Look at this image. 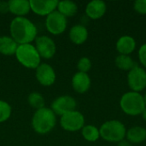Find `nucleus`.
Masks as SVG:
<instances>
[{"label":"nucleus","mask_w":146,"mask_h":146,"mask_svg":"<svg viewBox=\"0 0 146 146\" xmlns=\"http://www.w3.org/2000/svg\"><path fill=\"white\" fill-rule=\"evenodd\" d=\"M107 10L106 3L102 0H92L86 7V15L92 20H97L104 15Z\"/></svg>","instance_id":"14"},{"label":"nucleus","mask_w":146,"mask_h":146,"mask_svg":"<svg viewBox=\"0 0 146 146\" xmlns=\"http://www.w3.org/2000/svg\"><path fill=\"white\" fill-rule=\"evenodd\" d=\"M27 102L30 104V106L33 107V109H36V110L38 109L44 108V104H45L43 95L37 92H33L29 94L27 98Z\"/></svg>","instance_id":"23"},{"label":"nucleus","mask_w":146,"mask_h":146,"mask_svg":"<svg viewBox=\"0 0 146 146\" xmlns=\"http://www.w3.org/2000/svg\"><path fill=\"white\" fill-rule=\"evenodd\" d=\"M31 9L38 15H48L57 8V0H30Z\"/></svg>","instance_id":"12"},{"label":"nucleus","mask_w":146,"mask_h":146,"mask_svg":"<svg viewBox=\"0 0 146 146\" xmlns=\"http://www.w3.org/2000/svg\"><path fill=\"white\" fill-rule=\"evenodd\" d=\"M126 138L132 145L141 144L146 140V129L140 126L133 127L127 131Z\"/></svg>","instance_id":"18"},{"label":"nucleus","mask_w":146,"mask_h":146,"mask_svg":"<svg viewBox=\"0 0 146 146\" xmlns=\"http://www.w3.org/2000/svg\"><path fill=\"white\" fill-rule=\"evenodd\" d=\"M9 32L18 44H32L38 34L36 25L27 17H15L10 22Z\"/></svg>","instance_id":"1"},{"label":"nucleus","mask_w":146,"mask_h":146,"mask_svg":"<svg viewBox=\"0 0 146 146\" xmlns=\"http://www.w3.org/2000/svg\"><path fill=\"white\" fill-rule=\"evenodd\" d=\"M60 124L68 132H77L85 126V117L80 111L74 110L62 115Z\"/></svg>","instance_id":"6"},{"label":"nucleus","mask_w":146,"mask_h":146,"mask_svg":"<svg viewBox=\"0 0 146 146\" xmlns=\"http://www.w3.org/2000/svg\"><path fill=\"white\" fill-rule=\"evenodd\" d=\"M8 9L16 17H25L31 10L30 2L27 0H9Z\"/></svg>","instance_id":"15"},{"label":"nucleus","mask_w":146,"mask_h":146,"mask_svg":"<svg viewBox=\"0 0 146 146\" xmlns=\"http://www.w3.org/2000/svg\"><path fill=\"white\" fill-rule=\"evenodd\" d=\"M56 72L53 67L48 63H40L36 68V79L40 85L50 86L56 81Z\"/></svg>","instance_id":"11"},{"label":"nucleus","mask_w":146,"mask_h":146,"mask_svg":"<svg viewBox=\"0 0 146 146\" xmlns=\"http://www.w3.org/2000/svg\"><path fill=\"white\" fill-rule=\"evenodd\" d=\"M136 45H137L136 41L133 37L129 35H124L121 36L117 40L115 48L120 55L129 56L131 53H133L135 50Z\"/></svg>","instance_id":"16"},{"label":"nucleus","mask_w":146,"mask_h":146,"mask_svg":"<svg viewBox=\"0 0 146 146\" xmlns=\"http://www.w3.org/2000/svg\"><path fill=\"white\" fill-rule=\"evenodd\" d=\"M15 55L17 61L27 68L36 69L41 63V56L33 44H19Z\"/></svg>","instance_id":"5"},{"label":"nucleus","mask_w":146,"mask_h":146,"mask_svg":"<svg viewBox=\"0 0 146 146\" xmlns=\"http://www.w3.org/2000/svg\"><path fill=\"white\" fill-rule=\"evenodd\" d=\"M56 114L50 108H41L37 110L32 118V127L33 130L39 134L50 133L56 126Z\"/></svg>","instance_id":"2"},{"label":"nucleus","mask_w":146,"mask_h":146,"mask_svg":"<svg viewBox=\"0 0 146 146\" xmlns=\"http://www.w3.org/2000/svg\"><path fill=\"white\" fill-rule=\"evenodd\" d=\"M120 107L121 110L127 115H139L146 107L144 96H142L139 92L132 91L126 92L120 99Z\"/></svg>","instance_id":"3"},{"label":"nucleus","mask_w":146,"mask_h":146,"mask_svg":"<svg viewBox=\"0 0 146 146\" xmlns=\"http://www.w3.org/2000/svg\"><path fill=\"white\" fill-rule=\"evenodd\" d=\"M91 78L87 73L77 72L72 78L73 89L78 93H85L91 87Z\"/></svg>","instance_id":"13"},{"label":"nucleus","mask_w":146,"mask_h":146,"mask_svg":"<svg viewBox=\"0 0 146 146\" xmlns=\"http://www.w3.org/2000/svg\"><path fill=\"white\" fill-rule=\"evenodd\" d=\"M12 108L10 104L4 101L0 100V123L6 121L11 115Z\"/></svg>","instance_id":"24"},{"label":"nucleus","mask_w":146,"mask_h":146,"mask_svg":"<svg viewBox=\"0 0 146 146\" xmlns=\"http://www.w3.org/2000/svg\"><path fill=\"white\" fill-rule=\"evenodd\" d=\"M100 138L107 142L119 143L125 139L127 129L125 125L117 120L105 121L99 128Z\"/></svg>","instance_id":"4"},{"label":"nucleus","mask_w":146,"mask_h":146,"mask_svg":"<svg viewBox=\"0 0 146 146\" xmlns=\"http://www.w3.org/2000/svg\"><path fill=\"white\" fill-rule=\"evenodd\" d=\"M35 47L39 56L45 59L52 58L56 51V45L54 40L47 35L37 37L35 38Z\"/></svg>","instance_id":"10"},{"label":"nucleus","mask_w":146,"mask_h":146,"mask_svg":"<svg viewBox=\"0 0 146 146\" xmlns=\"http://www.w3.org/2000/svg\"><path fill=\"white\" fill-rule=\"evenodd\" d=\"M117 146H133V145L127 139H123L119 143H117Z\"/></svg>","instance_id":"28"},{"label":"nucleus","mask_w":146,"mask_h":146,"mask_svg":"<svg viewBox=\"0 0 146 146\" xmlns=\"http://www.w3.org/2000/svg\"><path fill=\"white\" fill-rule=\"evenodd\" d=\"M68 25L67 17L62 15L59 11L55 10L46 16L45 27L52 34L59 35L62 33Z\"/></svg>","instance_id":"8"},{"label":"nucleus","mask_w":146,"mask_h":146,"mask_svg":"<svg viewBox=\"0 0 146 146\" xmlns=\"http://www.w3.org/2000/svg\"><path fill=\"white\" fill-rule=\"evenodd\" d=\"M133 9L137 13L140 15H146V0L135 1L133 4Z\"/></svg>","instance_id":"26"},{"label":"nucleus","mask_w":146,"mask_h":146,"mask_svg":"<svg viewBox=\"0 0 146 146\" xmlns=\"http://www.w3.org/2000/svg\"><path fill=\"white\" fill-rule=\"evenodd\" d=\"M139 59L142 66L146 68V44L141 45L139 50Z\"/></svg>","instance_id":"27"},{"label":"nucleus","mask_w":146,"mask_h":146,"mask_svg":"<svg viewBox=\"0 0 146 146\" xmlns=\"http://www.w3.org/2000/svg\"><path fill=\"white\" fill-rule=\"evenodd\" d=\"M18 44L11 36H0V53L5 56H11L15 54L18 48Z\"/></svg>","instance_id":"19"},{"label":"nucleus","mask_w":146,"mask_h":146,"mask_svg":"<svg viewBox=\"0 0 146 146\" xmlns=\"http://www.w3.org/2000/svg\"><path fill=\"white\" fill-rule=\"evenodd\" d=\"M69 38L75 44H84L88 38V30L86 26L77 24L73 26L69 30Z\"/></svg>","instance_id":"17"},{"label":"nucleus","mask_w":146,"mask_h":146,"mask_svg":"<svg viewBox=\"0 0 146 146\" xmlns=\"http://www.w3.org/2000/svg\"><path fill=\"white\" fill-rule=\"evenodd\" d=\"M141 115H142V117H143V119L145 120L146 121V107L145 109L143 110V112H142V114H141Z\"/></svg>","instance_id":"29"},{"label":"nucleus","mask_w":146,"mask_h":146,"mask_svg":"<svg viewBox=\"0 0 146 146\" xmlns=\"http://www.w3.org/2000/svg\"><path fill=\"white\" fill-rule=\"evenodd\" d=\"M144 100H145V104L146 105V93L145 94V96H144Z\"/></svg>","instance_id":"30"},{"label":"nucleus","mask_w":146,"mask_h":146,"mask_svg":"<svg viewBox=\"0 0 146 146\" xmlns=\"http://www.w3.org/2000/svg\"><path fill=\"white\" fill-rule=\"evenodd\" d=\"M127 84L132 92H140L146 88V70L137 65L128 72Z\"/></svg>","instance_id":"7"},{"label":"nucleus","mask_w":146,"mask_h":146,"mask_svg":"<svg viewBox=\"0 0 146 146\" xmlns=\"http://www.w3.org/2000/svg\"><path fill=\"white\" fill-rule=\"evenodd\" d=\"M83 138L89 142H95L100 138L99 129L93 125H86L81 129Z\"/></svg>","instance_id":"22"},{"label":"nucleus","mask_w":146,"mask_h":146,"mask_svg":"<svg viewBox=\"0 0 146 146\" xmlns=\"http://www.w3.org/2000/svg\"><path fill=\"white\" fill-rule=\"evenodd\" d=\"M77 107L76 100L68 95H63L56 98L51 104L52 111L58 115H63L68 112L75 110Z\"/></svg>","instance_id":"9"},{"label":"nucleus","mask_w":146,"mask_h":146,"mask_svg":"<svg viewBox=\"0 0 146 146\" xmlns=\"http://www.w3.org/2000/svg\"><path fill=\"white\" fill-rule=\"evenodd\" d=\"M57 11H59L65 17H71L76 15L78 11V5L71 0L58 1Z\"/></svg>","instance_id":"20"},{"label":"nucleus","mask_w":146,"mask_h":146,"mask_svg":"<svg viewBox=\"0 0 146 146\" xmlns=\"http://www.w3.org/2000/svg\"><path fill=\"white\" fill-rule=\"evenodd\" d=\"M77 68L79 69V72L87 73L92 68V61H91V59L88 58V57H86V56L81 57L78 61Z\"/></svg>","instance_id":"25"},{"label":"nucleus","mask_w":146,"mask_h":146,"mask_svg":"<svg viewBox=\"0 0 146 146\" xmlns=\"http://www.w3.org/2000/svg\"><path fill=\"white\" fill-rule=\"evenodd\" d=\"M115 62L119 69L123 71H128V72L138 65L130 56L120 55V54L116 56Z\"/></svg>","instance_id":"21"}]
</instances>
